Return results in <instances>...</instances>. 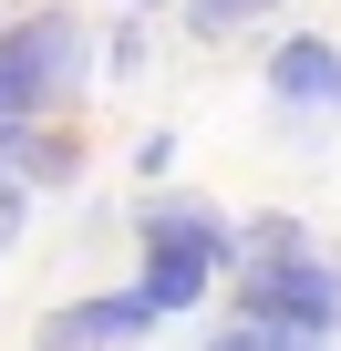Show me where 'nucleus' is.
<instances>
[{
	"label": "nucleus",
	"mask_w": 341,
	"mask_h": 351,
	"mask_svg": "<svg viewBox=\"0 0 341 351\" xmlns=\"http://www.w3.org/2000/svg\"><path fill=\"white\" fill-rule=\"evenodd\" d=\"M279 0H187V32L197 42H228V32H248V21H269Z\"/></svg>",
	"instance_id": "6"
},
{
	"label": "nucleus",
	"mask_w": 341,
	"mask_h": 351,
	"mask_svg": "<svg viewBox=\"0 0 341 351\" xmlns=\"http://www.w3.org/2000/svg\"><path fill=\"white\" fill-rule=\"evenodd\" d=\"M269 104L341 124V42H331V32H279V42H269Z\"/></svg>",
	"instance_id": "4"
},
{
	"label": "nucleus",
	"mask_w": 341,
	"mask_h": 351,
	"mask_svg": "<svg viewBox=\"0 0 341 351\" xmlns=\"http://www.w3.org/2000/svg\"><path fill=\"white\" fill-rule=\"evenodd\" d=\"M93 73V32L73 11H32L0 32V155H11L32 124H52V104Z\"/></svg>",
	"instance_id": "1"
},
{
	"label": "nucleus",
	"mask_w": 341,
	"mask_h": 351,
	"mask_svg": "<svg viewBox=\"0 0 341 351\" xmlns=\"http://www.w3.org/2000/svg\"><path fill=\"white\" fill-rule=\"evenodd\" d=\"M269 351H331V341H310V330H269Z\"/></svg>",
	"instance_id": "8"
},
{
	"label": "nucleus",
	"mask_w": 341,
	"mask_h": 351,
	"mask_svg": "<svg viewBox=\"0 0 341 351\" xmlns=\"http://www.w3.org/2000/svg\"><path fill=\"white\" fill-rule=\"evenodd\" d=\"M228 279H238V320H259V330H310V341L341 330V269L320 248L259 258V269H228Z\"/></svg>",
	"instance_id": "3"
},
{
	"label": "nucleus",
	"mask_w": 341,
	"mask_h": 351,
	"mask_svg": "<svg viewBox=\"0 0 341 351\" xmlns=\"http://www.w3.org/2000/svg\"><path fill=\"white\" fill-rule=\"evenodd\" d=\"M134 238H145V300H155V320H176V310H197L207 300V279L228 269V217L217 207H187V197H155L145 217H134Z\"/></svg>",
	"instance_id": "2"
},
{
	"label": "nucleus",
	"mask_w": 341,
	"mask_h": 351,
	"mask_svg": "<svg viewBox=\"0 0 341 351\" xmlns=\"http://www.w3.org/2000/svg\"><path fill=\"white\" fill-rule=\"evenodd\" d=\"M155 330V300L145 289H104V300H62L42 320V351H114V341H145Z\"/></svg>",
	"instance_id": "5"
},
{
	"label": "nucleus",
	"mask_w": 341,
	"mask_h": 351,
	"mask_svg": "<svg viewBox=\"0 0 341 351\" xmlns=\"http://www.w3.org/2000/svg\"><path fill=\"white\" fill-rule=\"evenodd\" d=\"M207 351H269V330H259V320H228V330H217Z\"/></svg>",
	"instance_id": "7"
}]
</instances>
